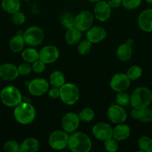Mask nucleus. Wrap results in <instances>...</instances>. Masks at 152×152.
Listing matches in <instances>:
<instances>
[{"instance_id":"f257e3e1","label":"nucleus","mask_w":152,"mask_h":152,"mask_svg":"<svg viewBox=\"0 0 152 152\" xmlns=\"http://www.w3.org/2000/svg\"><path fill=\"white\" fill-rule=\"evenodd\" d=\"M68 147L73 152H89L92 148V142L85 133L75 132L69 136Z\"/></svg>"},{"instance_id":"f03ea898","label":"nucleus","mask_w":152,"mask_h":152,"mask_svg":"<svg viewBox=\"0 0 152 152\" xmlns=\"http://www.w3.org/2000/svg\"><path fill=\"white\" fill-rule=\"evenodd\" d=\"M13 116L16 122L22 125H28L32 123L36 117L35 108L28 102H22L15 107Z\"/></svg>"},{"instance_id":"7ed1b4c3","label":"nucleus","mask_w":152,"mask_h":152,"mask_svg":"<svg viewBox=\"0 0 152 152\" xmlns=\"http://www.w3.org/2000/svg\"><path fill=\"white\" fill-rule=\"evenodd\" d=\"M152 102V91L147 87L137 88L131 94V105L134 108L148 107Z\"/></svg>"},{"instance_id":"20e7f679","label":"nucleus","mask_w":152,"mask_h":152,"mask_svg":"<svg viewBox=\"0 0 152 152\" xmlns=\"http://www.w3.org/2000/svg\"><path fill=\"white\" fill-rule=\"evenodd\" d=\"M0 99L2 103L7 107L15 108L22 102V96L20 91L13 86H6L1 91Z\"/></svg>"},{"instance_id":"39448f33","label":"nucleus","mask_w":152,"mask_h":152,"mask_svg":"<svg viewBox=\"0 0 152 152\" xmlns=\"http://www.w3.org/2000/svg\"><path fill=\"white\" fill-rule=\"evenodd\" d=\"M79 97L80 91L75 85L72 83H64L60 88V98L66 105H74L77 102Z\"/></svg>"},{"instance_id":"423d86ee","label":"nucleus","mask_w":152,"mask_h":152,"mask_svg":"<svg viewBox=\"0 0 152 152\" xmlns=\"http://www.w3.org/2000/svg\"><path fill=\"white\" fill-rule=\"evenodd\" d=\"M25 44L35 47L43 42L44 39V32L37 26H31L28 28L22 34Z\"/></svg>"},{"instance_id":"0eeeda50","label":"nucleus","mask_w":152,"mask_h":152,"mask_svg":"<svg viewBox=\"0 0 152 152\" xmlns=\"http://www.w3.org/2000/svg\"><path fill=\"white\" fill-rule=\"evenodd\" d=\"M69 135L65 131H55L49 138V145L55 150H62L68 146Z\"/></svg>"},{"instance_id":"6e6552de","label":"nucleus","mask_w":152,"mask_h":152,"mask_svg":"<svg viewBox=\"0 0 152 152\" xmlns=\"http://www.w3.org/2000/svg\"><path fill=\"white\" fill-rule=\"evenodd\" d=\"M94 16L89 10H82L75 17L74 27L80 31H86L92 27Z\"/></svg>"},{"instance_id":"1a4fd4ad","label":"nucleus","mask_w":152,"mask_h":152,"mask_svg":"<svg viewBox=\"0 0 152 152\" xmlns=\"http://www.w3.org/2000/svg\"><path fill=\"white\" fill-rule=\"evenodd\" d=\"M49 84L45 79L36 78L31 80L28 86L29 93L33 96H40L45 94L49 90Z\"/></svg>"},{"instance_id":"9d476101","label":"nucleus","mask_w":152,"mask_h":152,"mask_svg":"<svg viewBox=\"0 0 152 152\" xmlns=\"http://www.w3.org/2000/svg\"><path fill=\"white\" fill-rule=\"evenodd\" d=\"M80 118L78 115L73 112L66 113L63 117L61 120V126L63 129L67 133H73L79 127Z\"/></svg>"},{"instance_id":"9b49d317","label":"nucleus","mask_w":152,"mask_h":152,"mask_svg":"<svg viewBox=\"0 0 152 152\" xmlns=\"http://www.w3.org/2000/svg\"><path fill=\"white\" fill-rule=\"evenodd\" d=\"M110 87L114 91H125L131 85V80L123 73H118L112 77L110 80Z\"/></svg>"},{"instance_id":"f8f14e48","label":"nucleus","mask_w":152,"mask_h":152,"mask_svg":"<svg viewBox=\"0 0 152 152\" xmlns=\"http://www.w3.org/2000/svg\"><path fill=\"white\" fill-rule=\"evenodd\" d=\"M107 117L112 123L115 124L123 123L127 120L126 111L124 107L119 105H112L107 110Z\"/></svg>"},{"instance_id":"ddd939ff","label":"nucleus","mask_w":152,"mask_h":152,"mask_svg":"<svg viewBox=\"0 0 152 152\" xmlns=\"http://www.w3.org/2000/svg\"><path fill=\"white\" fill-rule=\"evenodd\" d=\"M92 134L96 139L104 141L113 137V129L111 126L106 123H98L92 127Z\"/></svg>"},{"instance_id":"4468645a","label":"nucleus","mask_w":152,"mask_h":152,"mask_svg":"<svg viewBox=\"0 0 152 152\" xmlns=\"http://www.w3.org/2000/svg\"><path fill=\"white\" fill-rule=\"evenodd\" d=\"M60 56L59 50L54 45H46L39 52V59L46 64L54 63L58 60Z\"/></svg>"},{"instance_id":"2eb2a0df","label":"nucleus","mask_w":152,"mask_h":152,"mask_svg":"<svg viewBox=\"0 0 152 152\" xmlns=\"http://www.w3.org/2000/svg\"><path fill=\"white\" fill-rule=\"evenodd\" d=\"M94 15L100 22H106L111 15V7L107 1H98L94 7Z\"/></svg>"},{"instance_id":"dca6fc26","label":"nucleus","mask_w":152,"mask_h":152,"mask_svg":"<svg viewBox=\"0 0 152 152\" xmlns=\"http://www.w3.org/2000/svg\"><path fill=\"white\" fill-rule=\"evenodd\" d=\"M138 25L145 32H152V8L145 9L138 17Z\"/></svg>"},{"instance_id":"f3484780","label":"nucleus","mask_w":152,"mask_h":152,"mask_svg":"<svg viewBox=\"0 0 152 152\" xmlns=\"http://www.w3.org/2000/svg\"><path fill=\"white\" fill-rule=\"evenodd\" d=\"M18 67L11 63L3 64L0 66V77L6 81L16 80L19 76Z\"/></svg>"},{"instance_id":"a211bd4d","label":"nucleus","mask_w":152,"mask_h":152,"mask_svg":"<svg viewBox=\"0 0 152 152\" xmlns=\"http://www.w3.org/2000/svg\"><path fill=\"white\" fill-rule=\"evenodd\" d=\"M107 37V31L104 28L100 26H92L87 30L86 39L92 43H98Z\"/></svg>"},{"instance_id":"6ab92c4d","label":"nucleus","mask_w":152,"mask_h":152,"mask_svg":"<svg viewBox=\"0 0 152 152\" xmlns=\"http://www.w3.org/2000/svg\"><path fill=\"white\" fill-rule=\"evenodd\" d=\"M131 117L143 123L152 122V109L146 107L144 108H134L131 111Z\"/></svg>"},{"instance_id":"aec40b11","label":"nucleus","mask_w":152,"mask_h":152,"mask_svg":"<svg viewBox=\"0 0 152 152\" xmlns=\"http://www.w3.org/2000/svg\"><path fill=\"white\" fill-rule=\"evenodd\" d=\"M131 135V129L126 124L119 123L113 129V137L119 142L128 139Z\"/></svg>"},{"instance_id":"412c9836","label":"nucleus","mask_w":152,"mask_h":152,"mask_svg":"<svg viewBox=\"0 0 152 152\" xmlns=\"http://www.w3.org/2000/svg\"><path fill=\"white\" fill-rule=\"evenodd\" d=\"M40 142L37 139L29 137L25 139L19 147L20 152H36L40 148Z\"/></svg>"},{"instance_id":"4be33fe9","label":"nucleus","mask_w":152,"mask_h":152,"mask_svg":"<svg viewBox=\"0 0 152 152\" xmlns=\"http://www.w3.org/2000/svg\"><path fill=\"white\" fill-rule=\"evenodd\" d=\"M81 31L73 27L69 29H67L65 35V39L67 44L69 45H75L80 42V40L81 39Z\"/></svg>"},{"instance_id":"5701e85b","label":"nucleus","mask_w":152,"mask_h":152,"mask_svg":"<svg viewBox=\"0 0 152 152\" xmlns=\"http://www.w3.org/2000/svg\"><path fill=\"white\" fill-rule=\"evenodd\" d=\"M132 53L133 51L131 45L127 44V43H124V44L119 45L116 50L117 57L123 62H127V61L130 60L132 56Z\"/></svg>"},{"instance_id":"b1692460","label":"nucleus","mask_w":152,"mask_h":152,"mask_svg":"<svg viewBox=\"0 0 152 152\" xmlns=\"http://www.w3.org/2000/svg\"><path fill=\"white\" fill-rule=\"evenodd\" d=\"M25 40H24L23 36L21 34H17L12 37L11 39L9 42V47L10 50L14 53H19L25 47Z\"/></svg>"},{"instance_id":"393cba45","label":"nucleus","mask_w":152,"mask_h":152,"mask_svg":"<svg viewBox=\"0 0 152 152\" xmlns=\"http://www.w3.org/2000/svg\"><path fill=\"white\" fill-rule=\"evenodd\" d=\"M1 5L4 11L10 14L19 11L21 7L19 0H1Z\"/></svg>"},{"instance_id":"a878e982","label":"nucleus","mask_w":152,"mask_h":152,"mask_svg":"<svg viewBox=\"0 0 152 152\" xmlns=\"http://www.w3.org/2000/svg\"><path fill=\"white\" fill-rule=\"evenodd\" d=\"M65 77L64 74L61 71H55L51 74L49 77V82L50 84L53 87L61 88L63 85L65 83Z\"/></svg>"},{"instance_id":"bb28decb","label":"nucleus","mask_w":152,"mask_h":152,"mask_svg":"<svg viewBox=\"0 0 152 152\" xmlns=\"http://www.w3.org/2000/svg\"><path fill=\"white\" fill-rule=\"evenodd\" d=\"M22 57L25 62L33 63L39 59V52L34 48H29L22 51Z\"/></svg>"},{"instance_id":"cd10ccee","label":"nucleus","mask_w":152,"mask_h":152,"mask_svg":"<svg viewBox=\"0 0 152 152\" xmlns=\"http://www.w3.org/2000/svg\"><path fill=\"white\" fill-rule=\"evenodd\" d=\"M74 15L69 12H65L61 16V23L66 29L73 28L75 22Z\"/></svg>"},{"instance_id":"c85d7f7f","label":"nucleus","mask_w":152,"mask_h":152,"mask_svg":"<svg viewBox=\"0 0 152 152\" xmlns=\"http://www.w3.org/2000/svg\"><path fill=\"white\" fill-rule=\"evenodd\" d=\"M139 148L143 152H152V139L149 137L143 136L138 141Z\"/></svg>"},{"instance_id":"c756f323","label":"nucleus","mask_w":152,"mask_h":152,"mask_svg":"<svg viewBox=\"0 0 152 152\" xmlns=\"http://www.w3.org/2000/svg\"><path fill=\"white\" fill-rule=\"evenodd\" d=\"M116 101L118 105L122 107L131 105V96L125 91L118 92L116 96Z\"/></svg>"},{"instance_id":"7c9ffc66","label":"nucleus","mask_w":152,"mask_h":152,"mask_svg":"<svg viewBox=\"0 0 152 152\" xmlns=\"http://www.w3.org/2000/svg\"><path fill=\"white\" fill-rule=\"evenodd\" d=\"M78 117L80 118V120L85 122V123H88L93 120L95 117V113H94L93 110L91 108H85L79 112Z\"/></svg>"},{"instance_id":"2f4dec72","label":"nucleus","mask_w":152,"mask_h":152,"mask_svg":"<svg viewBox=\"0 0 152 152\" xmlns=\"http://www.w3.org/2000/svg\"><path fill=\"white\" fill-rule=\"evenodd\" d=\"M126 74L131 80H137L141 77L142 70L138 65H133L128 70Z\"/></svg>"},{"instance_id":"473e14b6","label":"nucleus","mask_w":152,"mask_h":152,"mask_svg":"<svg viewBox=\"0 0 152 152\" xmlns=\"http://www.w3.org/2000/svg\"><path fill=\"white\" fill-rule=\"evenodd\" d=\"M92 43L90 42L87 39L82 40L77 46V51L80 55H83V56L88 54L92 48Z\"/></svg>"},{"instance_id":"72a5a7b5","label":"nucleus","mask_w":152,"mask_h":152,"mask_svg":"<svg viewBox=\"0 0 152 152\" xmlns=\"http://www.w3.org/2000/svg\"><path fill=\"white\" fill-rule=\"evenodd\" d=\"M104 148L106 151L109 152H116L119 148L118 141L114 138H110L104 140Z\"/></svg>"},{"instance_id":"f704fd0d","label":"nucleus","mask_w":152,"mask_h":152,"mask_svg":"<svg viewBox=\"0 0 152 152\" xmlns=\"http://www.w3.org/2000/svg\"><path fill=\"white\" fill-rule=\"evenodd\" d=\"M19 147L20 145L16 141L8 140L4 144L3 148L4 151L7 152H18L19 151Z\"/></svg>"},{"instance_id":"c9c22d12","label":"nucleus","mask_w":152,"mask_h":152,"mask_svg":"<svg viewBox=\"0 0 152 152\" xmlns=\"http://www.w3.org/2000/svg\"><path fill=\"white\" fill-rule=\"evenodd\" d=\"M142 0H122V5L127 10H134L140 5Z\"/></svg>"},{"instance_id":"e433bc0d","label":"nucleus","mask_w":152,"mask_h":152,"mask_svg":"<svg viewBox=\"0 0 152 152\" xmlns=\"http://www.w3.org/2000/svg\"><path fill=\"white\" fill-rule=\"evenodd\" d=\"M12 21L15 25H20L25 22V13L21 11H17L12 14Z\"/></svg>"},{"instance_id":"4c0bfd02","label":"nucleus","mask_w":152,"mask_h":152,"mask_svg":"<svg viewBox=\"0 0 152 152\" xmlns=\"http://www.w3.org/2000/svg\"><path fill=\"white\" fill-rule=\"evenodd\" d=\"M46 65L43 61H42L41 59H38L37 60H36L35 62H34L32 63V70L37 74H40V73L43 72L46 68Z\"/></svg>"},{"instance_id":"58836bf2","label":"nucleus","mask_w":152,"mask_h":152,"mask_svg":"<svg viewBox=\"0 0 152 152\" xmlns=\"http://www.w3.org/2000/svg\"><path fill=\"white\" fill-rule=\"evenodd\" d=\"M32 71V66L31 65H29L28 62L21 64L18 67V71H19V75L27 76L31 74Z\"/></svg>"},{"instance_id":"ea45409f","label":"nucleus","mask_w":152,"mask_h":152,"mask_svg":"<svg viewBox=\"0 0 152 152\" xmlns=\"http://www.w3.org/2000/svg\"><path fill=\"white\" fill-rule=\"evenodd\" d=\"M49 95L52 99H57L60 97V88L53 87L52 89H50L49 92Z\"/></svg>"},{"instance_id":"a19ab883","label":"nucleus","mask_w":152,"mask_h":152,"mask_svg":"<svg viewBox=\"0 0 152 152\" xmlns=\"http://www.w3.org/2000/svg\"><path fill=\"white\" fill-rule=\"evenodd\" d=\"M107 3L111 8H116L122 4V0H107Z\"/></svg>"},{"instance_id":"79ce46f5","label":"nucleus","mask_w":152,"mask_h":152,"mask_svg":"<svg viewBox=\"0 0 152 152\" xmlns=\"http://www.w3.org/2000/svg\"><path fill=\"white\" fill-rule=\"evenodd\" d=\"M126 43H127V44L130 45H132V43H133V39H128V40L126 42Z\"/></svg>"},{"instance_id":"37998d69","label":"nucleus","mask_w":152,"mask_h":152,"mask_svg":"<svg viewBox=\"0 0 152 152\" xmlns=\"http://www.w3.org/2000/svg\"><path fill=\"white\" fill-rule=\"evenodd\" d=\"M87 1H89V2H92V3H96V2H98V1H101V0H87Z\"/></svg>"},{"instance_id":"c03bdc74","label":"nucleus","mask_w":152,"mask_h":152,"mask_svg":"<svg viewBox=\"0 0 152 152\" xmlns=\"http://www.w3.org/2000/svg\"><path fill=\"white\" fill-rule=\"evenodd\" d=\"M148 4H152V0H145Z\"/></svg>"},{"instance_id":"a18cd8bd","label":"nucleus","mask_w":152,"mask_h":152,"mask_svg":"<svg viewBox=\"0 0 152 152\" xmlns=\"http://www.w3.org/2000/svg\"><path fill=\"white\" fill-rule=\"evenodd\" d=\"M72 1H75V0H72Z\"/></svg>"},{"instance_id":"49530a36","label":"nucleus","mask_w":152,"mask_h":152,"mask_svg":"<svg viewBox=\"0 0 152 152\" xmlns=\"http://www.w3.org/2000/svg\"><path fill=\"white\" fill-rule=\"evenodd\" d=\"M106 1H107V0H106Z\"/></svg>"}]
</instances>
